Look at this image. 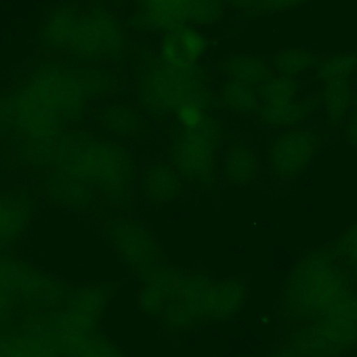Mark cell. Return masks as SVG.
<instances>
[{"label": "cell", "instance_id": "obj_28", "mask_svg": "<svg viewBox=\"0 0 357 357\" xmlns=\"http://www.w3.org/2000/svg\"><path fill=\"white\" fill-rule=\"evenodd\" d=\"M25 213L26 210L22 203L0 197V238L18 232L24 224Z\"/></svg>", "mask_w": 357, "mask_h": 357}, {"label": "cell", "instance_id": "obj_20", "mask_svg": "<svg viewBox=\"0 0 357 357\" xmlns=\"http://www.w3.org/2000/svg\"><path fill=\"white\" fill-rule=\"evenodd\" d=\"M142 280L144 284L152 287L167 304L178 299L186 280V274L175 266L160 264L155 266Z\"/></svg>", "mask_w": 357, "mask_h": 357}, {"label": "cell", "instance_id": "obj_37", "mask_svg": "<svg viewBox=\"0 0 357 357\" xmlns=\"http://www.w3.org/2000/svg\"><path fill=\"white\" fill-rule=\"evenodd\" d=\"M352 302L357 314V285H354V294H352Z\"/></svg>", "mask_w": 357, "mask_h": 357}, {"label": "cell", "instance_id": "obj_30", "mask_svg": "<svg viewBox=\"0 0 357 357\" xmlns=\"http://www.w3.org/2000/svg\"><path fill=\"white\" fill-rule=\"evenodd\" d=\"M222 0H192L190 23L209 24L220 20L222 15Z\"/></svg>", "mask_w": 357, "mask_h": 357}, {"label": "cell", "instance_id": "obj_11", "mask_svg": "<svg viewBox=\"0 0 357 357\" xmlns=\"http://www.w3.org/2000/svg\"><path fill=\"white\" fill-rule=\"evenodd\" d=\"M79 16V8L73 3H64L54 8L42 27V47L47 52H70Z\"/></svg>", "mask_w": 357, "mask_h": 357}, {"label": "cell", "instance_id": "obj_14", "mask_svg": "<svg viewBox=\"0 0 357 357\" xmlns=\"http://www.w3.org/2000/svg\"><path fill=\"white\" fill-rule=\"evenodd\" d=\"M319 100H291L287 102H266L258 108V121L270 127H291L307 119L317 108Z\"/></svg>", "mask_w": 357, "mask_h": 357}, {"label": "cell", "instance_id": "obj_19", "mask_svg": "<svg viewBox=\"0 0 357 357\" xmlns=\"http://www.w3.org/2000/svg\"><path fill=\"white\" fill-rule=\"evenodd\" d=\"M326 112L327 121L331 130L335 129L347 115L351 105V88L349 81L325 84L318 96Z\"/></svg>", "mask_w": 357, "mask_h": 357}, {"label": "cell", "instance_id": "obj_9", "mask_svg": "<svg viewBox=\"0 0 357 357\" xmlns=\"http://www.w3.org/2000/svg\"><path fill=\"white\" fill-rule=\"evenodd\" d=\"M192 0H139L134 24L169 31L190 23Z\"/></svg>", "mask_w": 357, "mask_h": 357}, {"label": "cell", "instance_id": "obj_13", "mask_svg": "<svg viewBox=\"0 0 357 357\" xmlns=\"http://www.w3.org/2000/svg\"><path fill=\"white\" fill-rule=\"evenodd\" d=\"M142 189L152 203H167L183 195L184 183L171 163H155L144 167Z\"/></svg>", "mask_w": 357, "mask_h": 357}, {"label": "cell", "instance_id": "obj_2", "mask_svg": "<svg viewBox=\"0 0 357 357\" xmlns=\"http://www.w3.org/2000/svg\"><path fill=\"white\" fill-rule=\"evenodd\" d=\"M62 146L61 159L70 177L96 187L113 207L130 204L134 167L126 149L89 134H75Z\"/></svg>", "mask_w": 357, "mask_h": 357}, {"label": "cell", "instance_id": "obj_26", "mask_svg": "<svg viewBox=\"0 0 357 357\" xmlns=\"http://www.w3.org/2000/svg\"><path fill=\"white\" fill-rule=\"evenodd\" d=\"M333 245L342 264L357 283V222L347 227Z\"/></svg>", "mask_w": 357, "mask_h": 357}, {"label": "cell", "instance_id": "obj_17", "mask_svg": "<svg viewBox=\"0 0 357 357\" xmlns=\"http://www.w3.org/2000/svg\"><path fill=\"white\" fill-rule=\"evenodd\" d=\"M62 345L31 335H15L0 342V357H64Z\"/></svg>", "mask_w": 357, "mask_h": 357}, {"label": "cell", "instance_id": "obj_7", "mask_svg": "<svg viewBox=\"0 0 357 357\" xmlns=\"http://www.w3.org/2000/svg\"><path fill=\"white\" fill-rule=\"evenodd\" d=\"M108 239L117 255L144 279L160 266V248L150 231L138 220L115 218L108 224Z\"/></svg>", "mask_w": 357, "mask_h": 357}, {"label": "cell", "instance_id": "obj_1", "mask_svg": "<svg viewBox=\"0 0 357 357\" xmlns=\"http://www.w3.org/2000/svg\"><path fill=\"white\" fill-rule=\"evenodd\" d=\"M354 282L333 245L310 250L287 277L279 314L293 326L328 318L346 307Z\"/></svg>", "mask_w": 357, "mask_h": 357}, {"label": "cell", "instance_id": "obj_10", "mask_svg": "<svg viewBox=\"0 0 357 357\" xmlns=\"http://www.w3.org/2000/svg\"><path fill=\"white\" fill-rule=\"evenodd\" d=\"M207 48V40L190 26L165 31L160 46L161 60L171 66L188 68L197 65Z\"/></svg>", "mask_w": 357, "mask_h": 357}, {"label": "cell", "instance_id": "obj_12", "mask_svg": "<svg viewBox=\"0 0 357 357\" xmlns=\"http://www.w3.org/2000/svg\"><path fill=\"white\" fill-rule=\"evenodd\" d=\"M248 285L241 277L214 281L208 306L206 324L225 322L243 308L248 296Z\"/></svg>", "mask_w": 357, "mask_h": 357}, {"label": "cell", "instance_id": "obj_38", "mask_svg": "<svg viewBox=\"0 0 357 357\" xmlns=\"http://www.w3.org/2000/svg\"><path fill=\"white\" fill-rule=\"evenodd\" d=\"M356 68H357V54H356Z\"/></svg>", "mask_w": 357, "mask_h": 357}, {"label": "cell", "instance_id": "obj_18", "mask_svg": "<svg viewBox=\"0 0 357 357\" xmlns=\"http://www.w3.org/2000/svg\"><path fill=\"white\" fill-rule=\"evenodd\" d=\"M257 172V158L247 146L235 144L227 153L225 173L229 182L238 185L252 184Z\"/></svg>", "mask_w": 357, "mask_h": 357}, {"label": "cell", "instance_id": "obj_35", "mask_svg": "<svg viewBox=\"0 0 357 357\" xmlns=\"http://www.w3.org/2000/svg\"><path fill=\"white\" fill-rule=\"evenodd\" d=\"M301 1L302 0H264V8H287Z\"/></svg>", "mask_w": 357, "mask_h": 357}, {"label": "cell", "instance_id": "obj_24", "mask_svg": "<svg viewBox=\"0 0 357 357\" xmlns=\"http://www.w3.org/2000/svg\"><path fill=\"white\" fill-rule=\"evenodd\" d=\"M317 68L319 79L324 84L349 81L356 68V59L354 56L335 54L318 61Z\"/></svg>", "mask_w": 357, "mask_h": 357}, {"label": "cell", "instance_id": "obj_21", "mask_svg": "<svg viewBox=\"0 0 357 357\" xmlns=\"http://www.w3.org/2000/svg\"><path fill=\"white\" fill-rule=\"evenodd\" d=\"M220 102L229 110L243 115L259 108L257 89L235 79L226 82L222 86Z\"/></svg>", "mask_w": 357, "mask_h": 357}, {"label": "cell", "instance_id": "obj_3", "mask_svg": "<svg viewBox=\"0 0 357 357\" xmlns=\"http://www.w3.org/2000/svg\"><path fill=\"white\" fill-rule=\"evenodd\" d=\"M83 93L75 71L64 65H43L15 100L21 129L33 137L48 135L59 127L63 115L79 108Z\"/></svg>", "mask_w": 357, "mask_h": 357}, {"label": "cell", "instance_id": "obj_32", "mask_svg": "<svg viewBox=\"0 0 357 357\" xmlns=\"http://www.w3.org/2000/svg\"><path fill=\"white\" fill-rule=\"evenodd\" d=\"M176 114L181 127L193 130L197 129L203 123L207 112H204L203 108L197 105L187 104L180 107Z\"/></svg>", "mask_w": 357, "mask_h": 357}, {"label": "cell", "instance_id": "obj_8", "mask_svg": "<svg viewBox=\"0 0 357 357\" xmlns=\"http://www.w3.org/2000/svg\"><path fill=\"white\" fill-rule=\"evenodd\" d=\"M321 144L314 130H287L281 132L270 146L268 161L276 178L297 177L312 162Z\"/></svg>", "mask_w": 357, "mask_h": 357}, {"label": "cell", "instance_id": "obj_33", "mask_svg": "<svg viewBox=\"0 0 357 357\" xmlns=\"http://www.w3.org/2000/svg\"><path fill=\"white\" fill-rule=\"evenodd\" d=\"M231 6L243 10H254L264 8V0H229Z\"/></svg>", "mask_w": 357, "mask_h": 357}, {"label": "cell", "instance_id": "obj_31", "mask_svg": "<svg viewBox=\"0 0 357 357\" xmlns=\"http://www.w3.org/2000/svg\"><path fill=\"white\" fill-rule=\"evenodd\" d=\"M138 305L140 310L152 318L162 316L165 307V301L152 287L144 284L137 296Z\"/></svg>", "mask_w": 357, "mask_h": 357}, {"label": "cell", "instance_id": "obj_25", "mask_svg": "<svg viewBox=\"0 0 357 357\" xmlns=\"http://www.w3.org/2000/svg\"><path fill=\"white\" fill-rule=\"evenodd\" d=\"M300 85L294 77L280 75L272 77L266 83L257 87L258 94L262 96L266 102H287L295 100Z\"/></svg>", "mask_w": 357, "mask_h": 357}, {"label": "cell", "instance_id": "obj_4", "mask_svg": "<svg viewBox=\"0 0 357 357\" xmlns=\"http://www.w3.org/2000/svg\"><path fill=\"white\" fill-rule=\"evenodd\" d=\"M137 77L140 104L154 116L173 114L187 104L209 105L207 75L199 65L178 68L157 56L139 65Z\"/></svg>", "mask_w": 357, "mask_h": 357}, {"label": "cell", "instance_id": "obj_23", "mask_svg": "<svg viewBox=\"0 0 357 357\" xmlns=\"http://www.w3.org/2000/svg\"><path fill=\"white\" fill-rule=\"evenodd\" d=\"M318 58L304 48H285L275 58V68L280 75L295 77L310 67L317 66Z\"/></svg>", "mask_w": 357, "mask_h": 357}, {"label": "cell", "instance_id": "obj_16", "mask_svg": "<svg viewBox=\"0 0 357 357\" xmlns=\"http://www.w3.org/2000/svg\"><path fill=\"white\" fill-rule=\"evenodd\" d=\"M222 68L231 79L259 87L273 77L272 70L262 59L250 54L230 56L222 61Z\"/></svg>", "mask_w": 357, "mask_h": 357}, {"label": "cell", "instance_id": "obj_34", "mask_svg": "<svg viewBox=\"0 0 357 357\" xmlns=\"http://www.w3.org/2000/svg\"><path fill=\"white\" fill-rule=\"evenodd\" d=\"M346 136L349 142H351L354 146H357V102H356V111L350 117L349 123L347 125V129H346Z\"/></svg>", "mask_w": 357, "mask_h": 357}, {"label": "cell", "instance_id": "obj_22", "mask_svg": "<svg viewBox=\"0 0 357 357\" xmlns=\"http://www.w3.org/2000/svg\"><path fill=\"white\" fill-rule=\"evenodd\" d=\"M65 357H127L112 341L91 333L63 346Z\"/></svg>", "mask_w": 357, "mask_h": 357}, {"label": "cell", "instance_id": "obj_6", "mask_svg": "<svg viewBox=\"0 0 357 357\" xmlns=\"http://www.w3.org/2000/svg\"><path fill=\"white\" fill-rule=\"evenodd\" d=\"M220 138L178 128L172 138L169 161L183 180L210 187L215 178L216 151Z\"/></svg>", "mask_w": 357, "mask_h": 357}, {"label": "cell", "instance_id": "obj_29", "mask_svg": "<svg viewBox=\"0 0 357 357\" xmlns=\"http://www.w3.org/2000/svg\"><path fill=\"white\" fill-rule=\"evenodd\" d=\"M162 323L169 333H183L197 326L195 317L177 300L165 305L162 312Z\"/></svg>", "mask_w": 357, "mask_h": 357}, {"label": "cell", "instance_id": "obj_27", "mask_svg": "<svg viewBox=\"0 0 357 357\" xmlns=\"http://www.w3.org/2000/svg\"><path fill=\"white\" fill-rule=\"evenodd\" d=\"M107 128L113 133L127 135L142 129V119L135 111L123 106L110 107L105 111Z\"/></svg>", "mask_w": 357, "mask_h": 357}, {"label": "cell", "instance_id": "obj_15", "mask_svg": "<svg viewBox=\"0 0 357 357\" xmlns=\"http://www.w3.org/2000/svg\"><path fill=\"white\" fill-rule=\"evenodd\" d=\"M213 282L209 273L204 271L186 274V280L178 296V301L195 317L197 326L206 324Z\"/></svg>", "mask_w": 357, "mask_h": 357}, {"label": "cell", "instance_id": "obj_36", "mask_svg": "<svg viewBox=\"0 0 357 357\" xmlns=\"http://www.w3.org/2000/svg\"><path fill=\"white\" fill-rule=\"evenodd\" d=\"M271 357H303L299 352L296 351L293 348L287 347L281 348V349L277 350L274 354Z\"/></svg>", "mask_w": 357, "mask_h": 357}, {"label": "cell", "instance_id": "obj_5", "mask_svg": "<svg viewBox=\"0 0 357 357\" xmlns=\"http://www.w3.org/2000/svg\"><path fill=\"white\" fill-rule=\"evenodd\" d=\"M123 26L102 3L79 8V22L71 54L87 60L119 58L125 47Z\"/></svg>", "mask_w": 357, "mask_h": 357}]
</instances>
